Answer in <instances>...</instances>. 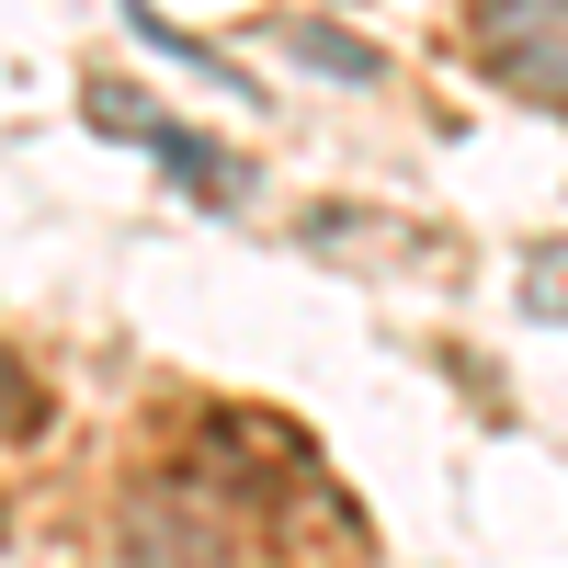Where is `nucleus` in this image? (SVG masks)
Returning <instances> with one entry per match:
<instances>
[{
	"instance_id": "2",
	"label": "nucleus",
	"mask_w": 568,
	"mask_h": 568,
	"mask_svg": "<svg viewBox=\"0 0 568 568\" xmlns=\"http://www.w3.org/2000/svg\"><path fill=\"white\" fill-rule=\"evenodd\" d=\"M114 125L149 136V160H160L194 205H240V194H251V160H240V149H216V136H194V125H149V114H114Z\"/></svg>"
},
{
	"instance_id": "4",
	"label": "nucleus",
	"mask_w": 568,
	"mask_h": 568,
	"mask_svg": "<svg viewBox=\"0 0 568 568\" xmlns=\"http://www.w3.org/2000/svg\"><path fill=\"white\" fill-rule=\"evenodd\" d=\"M284 45H296L307 69H329V80H353V91H375V80H387V58H375L364 34H329V23H284Z\"/></svg>"
},
{
	"instance_id": "3",
	"label": "nucleus",
	"mask_w": 568,
	"mask_h": 568,
	"mask_svg": "<svg viewBox=\"0 0 568 568\" xmlns=\"http://www.w3.org/2000/svg\"><path fill=\"white\" fill-rule=\"evenodd\" d=\"M489 69L500 80H524V91H546V103H568V12H524V23H489Z\"/></svg>"
},
{
	"instance_id": "5",
	"label": "nucleus",
	"mask_w": 568,
	"mask_h": 568,
	"mask_svg": "<svg viewBox=\"0 0 568 568\" xmlns=\"http://www.w3.org/2000/svg\"><path fill=\"white\" fill-rule=\"evenodd\" d=\"M524 307L535 318H568V240H535L524 251Z\"/></svg>"
},
{
	"instance_id": "1",
	"label": "nucleus",
	"mask_w": 568,
	"mask_h": 568,
	"mask_svg": "<svg viewBox=\"0 0 568 568\" xmlns=\"http://www.w3.org/2000/svg\"><path fill=\"white\" fill-rule=\"evenodd\" d=\"M114 568H240V524L194 478H160L114 511Z\"/></svg>"
},
{
	"instance_id": "6",
	"label": "nucleus",
	"mask_w": 568,
	"mask_h": 568,
	"mask_svg": "<svg viewBox=\"0 0 568 568\" xmlns=\"http://www.w3.org/2000/svg\"><path fill=\"white\" fill-rule=\"evenodd\" d=\"M34 420H45V387H34V375H23L12 353H0V444H23Z\"/></svg>"
}]
</instances>
